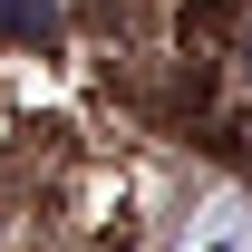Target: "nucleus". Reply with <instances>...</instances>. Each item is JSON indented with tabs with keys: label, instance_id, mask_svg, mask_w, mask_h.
<instances>
[]
</instances>
